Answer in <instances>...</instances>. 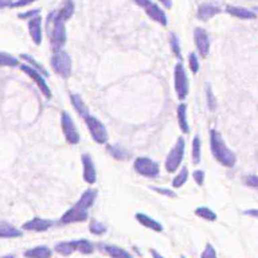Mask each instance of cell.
Returning <instances> with one entry per match:
<instances>
[{
    "label": "cell",
    "instance_id": "5",
    "mask_svg": "<svg viewBox=\"0 0 258 258\" xmlns=\"http://www.w3.org/2000/svg\"><path fill=\"white\" fill-rule=\"evenodd\" d=\"M174 88L178 98L183 101L188 96L190 92V81H188L187 73L182 63H176L175 69H174Z\"/></svg>",
    "mask_w": 258,
    "mask_h": 258
},
{
    "label": "cell",
    "instance_id": "44",
    "mask_svg": "<svg viewBox=\"0 0 258 258\" xmlns=\"http://www.w3.org/2000/svg\"><path fill=\"white\" fill-rule=\"evenodd\" d=\"M132 1H133V3H136V4L139 5V7H141V8H144V9L147 8V7H148L151 3H152L151 0H132Z\"/></svg>",
    "mask_w": 258,
    "mask_h": 258
},
{
    "label": "cell",
    "instance_id": "26",
    "mask_svg": "<svg viewBox=\"0 0 258 258\" xmlns=\"http://www.w3.org/2000/svg\"><path fill=\"white\" fill-rule=\"evenodd\" d=\"M73 242V245H74V249L75 252H78L81 254H85V256H89V254H93L94 253V245H93L92 242L89 240H75V241H71Z\"/></svg>",
    "mask_w": 258,
    "mask_h": 258
},
{
    "label": "cell",
    "instance_id": "29",
    "mask_svg": "<svg viewBox=\"0 0 258 258\" xmlns=\"http://www.w3.org/2000/svg\"><path fill=\"white\" fill-rule=\"evenodd\" d=\"M106 149L116 160H127L129 158V153L123 147H120L117 144H108L106 145Z\"/></svg>",
    "mask_w": 258,
    "mask_h": 258
},
{
    "label": "cell",
    "instance_id": "35",
    "mask_svg": "<svg viewBox=\"0 0 258 258\" xmlns=\"http://www.w3.org/2000/svg\"><path fill=\"white\" fill-rule=\"evenodd\" d=\"M170 43H171V50H172V54H174L176 58L182 57V48H180L179 38H178L176 34H174V32H171Z\"/></svg>",
    "mask_w": 258,
    "mask_h": 258
},
{
    "label": "cell",
    "instance_id": "24",
    "mask_svg": "<svg viewBox=\"0 0 258 258\" xmlns=\"http://www.w3.org/2000/svg\"><path fill=\"white\" fill-rule=\"evenodd\" d=\"M70 102H71V105L74 106V109L77 110V113H78L79 116L83 118V120L88 117L89 116L88 106H86V104L83 102V100L81 98V96H78V94H74V93H71Z\"/></svg>",
    "mask_w": 258,
    "mask_h": 258
},
{
    "label": "cell",
    "instance_id": "6",
    "mask_svg": "<svg viewBox=\"0 0 258 258\" xmlns=\"http://www.w3.org/2000/svg\"><path fill=\"white\" fill-rule=\"evenodd\" d=\"M133 168L139 175L149 178V179L158 178L159 174H160V166L158 163L152 160V159L145 158V156L136 159L135 163H133Z\"/></svg>",
    "mask_w": 258,
    "mask_h": 258
},
{
    "label": "cell",
    "instance_id": "42",
    "mask_svg": "<svg viewBox=\"0 0 258 258\" xmlns=\"http://www.w3.org/2000/svg\"><path fill=\"white\" fill-rule=\"evenodd\" d=\"M40 12L39 8H35V9H30V11H27V12L24 13H19L18 18L20 19H27V20H30V19L35 18V16H38Z\"/></svg>",
    "mask_w": 258,
    "mask_h": 258
},
{
    "label": "cell",
    "instance_id": "22",
    "mask_svg": "<svg viewBox=\"0 0 258 258\" xmlns=\"http://www.w3.org/2000/svg\"><path fill=\"white\" fill-rule=\"evenodd\" d=\"M176 116H178V124L182 133L188 135L190 133V124L187 120V105L186 104H179L178 110H176Z\"/></svg>",
    "mask_w": 258,
    "mask_h": 258
},
{
    "label": "cell",
    "instance_id": "43",
    "mask_svg": "<svg viewBox=\"0 0 258 258\" xmlns=\"http://www.w3.org/2000/svg\"><path fill=\"white\" fill-rule=\"evenodd\" d=\"M35 0H16V1H13L12 4V8H20V7H26V5L31 4V3H34Z\"/></svg>",
    "mask_w": 258,
    "mask_h": 258
},
{
    "label": "cell",
    "instance_id": "16",
    "mask_svg": "<svg viewBox=\"0 0 258 258\" xmlns=\"http://www.w3.org/2000/svg\"><path fill=\"white\" fill-rule=\"evenodd\" d=\"M135 218L137 222L140 223L141 226H144L145 229H149L155 233H162L164 230L163 225L160 222H158L156 219L151 218L149 215L144 214V213H136Z\"/></svg>",
    "mask_w": 258,
    "mask_h": 258
},
{
    "label": "cell",
    "instance_id": "15",
    "mask_svg": "<svg viewBox=\"0 0 258 258\" xmlns=\"http://www.w3.org/2000/svg\"><path fill=\"white\" fill-rule=\"evenodd\" d=\"M98 249L106 256H109L110 258H133L129 252L117 245H112V244H100Z\"/></svg>",
    "mask_w": 258,
    "mask_h": 258
},
{
    "label": "cell",
    "instance_id": "41",
    "mask_svg": "<svg viewBox=\"0 0 258 258\" xmlns=\"http://www.w3.org/2000/svg\"><path fill=\"white\" fill-rule=\"evenodd\" d=\"M207 105L210 108V110H215V106H217V102H215V97L213 94V90H211L210 86H207Z\"/></svg>",
    "mask_w": 258,
    "mask_h": 258
},
{
    "label": "cell",
    "instance_id": "8",
    "mask_svg": "<svg viewBox=\"0 0 258 258\" xmlns=\"http://www.w3.org/2000/svg\"><path fill=\"white\" fill-rule=\"evenodd\" d=\"M61 127L63 136H65V140L71 145H75L79 143V133L77 131L73 118L67 112H62L61 113Z\"/></svg>",
    "mask_w": 258,
    "mask_h": 258
},
{
    "label": "cell",
    "instance_id": "25",
    "mask_svg": "<svg viewBox=\"0 0 258 258\" xmlns=\"http://www.w3.org/2000/svg\"><path fill=\"white\" fill-rule=\"evenodd\" d=\"M55 12H57L58 16L63 22L69 20L73 16V13H74V3H73V0H63V3L61 4L59 9L55 11Z\"/></svg>",
    "mask_w": 258,
    "mask_h": 258
},
{
    "label": "cell",
    "instance_id": "14",
    "mask_svg": "<svg viewBox=\"0 0 258 258\" xmlns=\"http://www.w3.org/2000/svg\"><path fill=\"white\" fill-rule=\"evenodd\" d=\"M28 31H30V36L32 42L39 46L43 39V34H42V18L40 15L35 16L28 20Z\"/></svg>",
    "mask_w": 258,
    "mask_h": 258
},
{
    "label": "cell",
    "instance_id": "28",
    "mask_svg": "<svg viewBox=\"0 0 258 258\" xmlns=\"http://www.w3.org/2000/svg\"><path fill=\"white\" fill-rule=\"evenodd\" d=\"M191 158L194 164H199L202 159V141L199 136H194L193 145H191Z\"/></svg>",
    "mask_w": 258,
    "mask_h": 258
},
{
    "label": "cell",
    "instance_id": "30",
    "mask_svg": "<svg viewBox=\"0 0 258 258\" xmlns=\"http://www.w3.org/2000/svg\"><path fill=\"white\" fill-rule=\"evenodd\" d=\"M188 180V168L187 167H182L179 168V172L176 174V176L172 180V187L180 188L183 187L184 184L187 183Z\"/></svg>",
    "mask_w": 258,
    "mask_h": 258
},
{
    "label": "cell",
    "instance_id": "21",
    "mask_svg": "<svg viewBox=\"0 0 258 258\" xmlns=\"http://www.w3.org/2000/svg\"><path fill=\"white\" fill-rule=\"evenodd\" d=\"M23 236L22 230L16 229L13 225L8 222H0V238L8 240V238H19Z\"/></svg>",
    "mask_w": 258,
    "mask_h": 258
},
{
    "label": "cell",
    "instance_id": "37",
    "mask_svg": "<svg viewBox=\"0 0 258 258\" xmlns=\"http://www.w3.org/2000/svg\"><path fill=\"white\" fill-rule=\"evenodd\" d=\"M201 258H217V252H215L214 246L211 244H206V248L202 252Z\"/></svg>",
    "mask_w": 258,
    "mask_h": 258
},
{
    "label": "cell",
    "instance_id": "12",
    "mask_svg": "<svg viewBox=\"0 0 258 258\" xmlns=\"http://www.w3.org/2000/svg\"><path fill=\"white\" fill-rule=\"evenodd\" d=\"M81 162H82V178L88 184H94L97 180V170L93 162L92 156L89 153H82L81 156Z\"/></svg>",
    "mask_w": 258,
    "mask_h": 258
},
{
    "label": "cell",
    "instance_id": "32",
    "mask_svg": "<svg viewBox=\"0 0 258 258\" xmlns=\"http://www.w3.org/2000/svg\"><path fill=\"white\" fill-rule=\"evenodd\" d=\"M0 66H5V67H16V66H20V62H19L18 58L12 57L11 54L0 51Z\"/></svg>",
    "mask_w": 258,
    "mask_h": 258
},
{
    "label": "cell",
    "instance_id": "36",
    "mask_svg": "<svg viewBox=\"0 0 258 258\" xmlns=\"http://www.w3.org/2000/svg\"><path fill=\"white\" fill-rule=\"evenodd\" d=\"M188 66L194 74H197L199 71V59H198V55L195 53H190V55H188Z\"/></svg>",
    "mask_w": 258,
    "mask_h": 258
},
{
    "label": "cell",
    "instance_id": "18",
    "mask_svg": "<svg viewBox=\"0 0 258 258\" xmlns=\"http://www.w3.org/2000/svg\"><path fill=\"white\" fill-rule=\"evenodd\" d=\"M221 12V8L218 5L210 4V3H205V4L199 5V8L197 11V18L202 22H207L211 18H214L215 15H218Z\"/></svg>",
    "mask_w": 258,
    "mask_h": 258
},
{
    "label": "cell",
    "instance_id": "11",
    "mask_svg": "<svg viewBox=\"0 0 258 258\" xmlns=\"http://www.w3.org/2000/svg\"><path fill=\"white\" fill-rule=\"evenodd\" d=\"M89 214L86 210H82L79 209L78 206H73L69 210L66 211L65 214L62 215L61 219H59V223L61 225H71V223H81L85 222L88 219Z\"/></svg>",
    "mask_w": 258,
    "mask_h": 258
},
{
    "label": "cell",
    "instance_id": "38",
    "mask_svg": "<svg viewBox=\"0 0 258 258\" xmlns=\"http://www.w3.org/2000/svg\"><path fill=\"white\" fill-rule=\"evenodd\" d=\"M193 178H194V180H195V183H197L198 186H203V183H205V178H206L205 171H202V170L194 171Z\"/></svg>",
    "mask_w": 258,
    "mask_h": 258
},
{
    "label": "cell",
    "instance_id": "46",
    "mask_svg": "<svg viewBox=\"0 0 258 258\" xmlns=\"http://www.w3.org/2000/svg\"><path fill=\"white\" fill-rule=\"evenodd\" d=\"M244 214L249 215V217H253V218H258V209H250V210H245Z\"/></svg>",
    "mask_w": 258,
    "mask_h": 258
},
{
    "label": "cell",
    "instance_id": "3",
    "mask_svg": "<svg viewBox=\"0 0 258 258\" xmlns=\"http://www.w3.org/2000/svg\"><path fill=\"white\" fill-rule=\"evenodd\" d=\"M184 151H186V140H184L183 137H179L176 140L175 145L171 148L170 153L167 155L166 163H164L167 172L174 174V172H176L182 167V162H183L184 158Z\"/></svg>",
    "mask_w": 258,
    "mask_h": 258
},
{
    "label": "cell",
    "instance_id": "2",
    "mask_svg": "<svg viewBox=\"0 0 258 258\" xmlns=\"http://www.w3.org/2000/svg\"><path fill=\"white\" fill-rule=\"evenodd\" d=\"M46 30H47L50 43L54 53L62 50L66 43V27L65 22L57 15V12H51L46 19Z\"/></svg>",
    "mask_w": 258,
    "mask_h": 258
},
{
    "label": "cell",
    "instance_id": "47",
    "mask_svg": "<svg viewBox=\"0 0 258 258\" xmlns=\"http://www.w3.org/2000/svg\"><path fill=\"white\" fill-rule=\"evenodd\" d=\"M159 1H160L167 9L172 8V0H159Z\"/></svg>",
    "mask_w": 258,
    "mask_h": 258
},
{
    "label": "cell",
    "instance_id": "31",
    "mask_svg": "<svg viewBox=\"0 0 258 258\" xmlns=\"http://www.w3.org/2000/svg\"><path fill=\"white\" fill-rule=\"evenodd\" d=\"M195 215H198L199 218L205 219V221H209V222H215L217 218H218L214 211L209 209V207H205V206L198 207L197 210H195Z\"/></svg>",
    "mask_w": 258,
    "mask_h": 258
},
{
    "label": "cell",
    "instance_id": "13",
    "mask_svg": "<svg viewBox=\"0 0 258 258\" xmlns=\"http://www.w3.org/2000/svg\"><path fill=\"white\" fill-rule=\"evenodd\" d=\"M54 225V222L51 219H44L39 218V217H35V218H31L30 221L23 223L22 229L26 230V232H35V233H43L47 232L48 229L51 228Z\"/></svg>",
    "mask_w": 258,
    "mask_h": 258
},
{
    "label": "cell",
    "instance_id": "50",
    "mask_svg": "<svg viewBox=\"0 0 258 258\" xmlns=\"http://www.w3.org/2000/svg\"><path fill=\"white\" fill-rule=\"evenodd\" d=\"M180 258H186V257H184V256H182V257H180Z\"/></svg>",
    "mask_w": 258,
    "mask_h": 258
},
{
    "label": "cell",
    "instance_id": "19",
    "mask_svg": "<svg viewBox=\"0 0 258 258\" xmlns=\"http://www.w3.org/2000/svg\"><path fill=\"white\" fill-rule=\"evenodd\" d=\"M226 12L230 13L234 18L242 19V20H253V19L257 18L256 12L248 8H244V7H238V5H228Z\"/></svg>",
    "mask_w": 258,
    "mask_h": 258
},
{
    "label": "cell",
    "instance_id": "9",
    "mask_svg": "<svg viewBox=\"0 0 258 258\" xmlns=\"http://www.w3.org/2000/svg\"><path fill=\"white\" fill-rule=\"evenodd\" d=\"M19 67H20V70H22L24 74L28 75V77L36 83V86H38V89L40 90V93L43 94V97H46L47 100H50L51 96H53V93H51V90L48 88V85L47 82H46V79H44L43 74H40L39 71L32 69V67H31L30 65H27V63H22Z\"/></svg>",
    "mask_w": 258,
    "mask_h": 258
},
{
    "label": "cell",
    "instance_id": "27",
    "mask_svg": "<svg viewBox=\"0 0 258 258\" xmlns=\"http://www.w3.org/2000/svg\"><path fill=\"white\" fill-rule=\"evenodd\" d=\"M54 250L62 257H69V256H71L75 252L74 245H73L71 241H62V242L55 245Z\"/></svg>",
    "mask_w": 258,
    "mask_h": 258
},
{
    "label": "cell",
    "instance_id": "39",
    "mask_svg": "<svg viewBox=\"0 0 258 258\" xmlns=\"http://www.w3.org/2000/svg\"><path fill=\"white\" fill-rule=\"evenodd\" d=\"M153 191H156L160 195H164V197L168 198H176V194L171 190V188H164V187H152Z\"/></svg>",
    "mask_w": 258,
    "mask_h": 258
},
{
    "label": "cell",
    "instance_id": "48",
    "mask_svg": "<svg viewBox=\"0 0 258 258\" xmlns=\"http://www.w3.org/2000/svg\"><path fill=\"white\" fill-rule=\"evenodd\" d=\"M149 253H151V256H152V258H164V256H162V254L159 253L158 250L151 249L149 250Z\"/></svg>",
    "mask_w": 258,
    "mask_h": 258
},
{
    "label": "cell",
    "instance_id": "7",
    "mask_svg": "<svg viewBox=\"0 0 258 258\" xmlns=\"http://www.w3.org/2000/svg\"><path fill=\"white\" fill-rule=\"evenodd\" d=\"M85 123L89 129V133L92 136V139L96 141L97 144H106L108 143V131L104 124L101 123L100 120L92 114H89L88 117L85 118Z\"/></svg>",
    "mask_w": 258,
    "mask_h": 258
},
{
    "label": "cell",
    "instance_id": "49",
    "mask_svg": "<svg viewBox=\"0 0 258 258\" xmlns=\"http://www.w3.org/2000/svg\"><path fill=\"white\" fill-rule=\"evenodd\" d=\"M0 258H15V254H7V256H3Z\"/></svg>",
    "mask_w": 258,
    "mask_h": 258
},
{
    "label": "cell",
    "instance_id": "23",
    "mask_svg": "<svg viewBox=\"0 0 258 258\" xmlns=\"http://www.w3.org/2000/svg\"><path fill=\"white\" fill-rule=\"evenodd\" d=\"M51 256H53V250L48 246H35L24 252L26 258H51Z\"/></svg>",
    "mask_w": 258,
    "mask_h": 258
},
{
    "label": "cell",
    "instance_id": "33",
    "mask_svg": "<svg viewBox=\"0 0 258 258\" xmlns=\"http://www.w3.org/2000/svg\"><path fill=\"white\" fill-rule=\"evenodd\" d=\"M20 58H22L23 61L28 62V65H30L32 69H35V70L39 71L40 74H43V77H48V73L46 71V69H44L43 66L40 65L39 62L36 61V59H34V58L31 57V55H28V54H22Z\"/></svg>",
    "mask_w": 258,
    "mask_h": 258
},
{
    "label": "cell",
    "instance_id": "1",
    "mask_svg": "<svg viewBox=\"0 0 258 258\" xmlns=\"http://www.w3.org/2000/svg\"><path fill=\"white\" fill-rule=\"evenodd\" d=\"M210 148L213 156H214L215 160L219 164L228 167V168H232V167L236 166V153L229 148L226 143L223 141L222 135L218 131H215V129H211L210 131Z\"/></svg>",
    "mask_w": 258,
    "mask_h": 258
},
{
    "label": "cell",
    "instance_id": "4",
    "mask_svg": "<svg viewBox=\"0 0 258 258\" xmlns=\"http://www.w3.org/2000/svg\"><path fill=\"white\" fill-rule=\"evenodd\" d=\"M51 67H53L55 74H58L62 78H69L71 75V71H73L71 57L63 50L55 51L51 57Z\"/></svg>",
    "mask_w": 258,
    "mask_h": 258
},
{
    "label": "cell",
    "instance_id": "34",
    "mask_svg": "<svg viewBox=\"0 0 258 258\" xmlns=\"http://www.w3.org/2000/svg\"><path fill=\"white\" fill-rule=\"evenodd\" d=\"M89 232L92 233L93 236H104L106 232H108V228H106L104 223L98 222L96 219H93L89 223Z\"/></svg>",
    "mask_w": 258,
    "mask_h": 258
},
{
    "label": "cell",
    "instance_id": "10",
    "mask_svg": "<svg viewBox=\"0 0 258 258\" xmlns=\"http://www.w3.org/2000/svg\"><path fill=\"white\" fill-rule=\"evenodd\" d=\"M194 40H195V46L199 55L202 58L209 57L210 54V36L207 34V31L205 28L197 27L194 30Z\"/></svg>",
    "mask_w": 258,
    "mask_h": 258
},
{
    "label": "cell",
    "instance_id": "40",
    "mask_svg": "<svg viewBox=\"0 0 258 258\" xmlns=\"http://www.w3.org/2000/svg\"><path fill=\"white\" fill-rule=\"evenodd\" d=\"M244 183L253 188H258V175L244 176Z\"/></svg>",
    "mask_w": 258,
    "mask_h": 258
},
{
    "label": "cell",
    "instance_id": "17",
    "mask_svg": "<svg viewBox=\"0 0 258 258\" xmlns=\"http://www.w3.org/2000/svg\"><path fill=\"white\" fill-rule=\"evenodd\" d=\"M145 13L148 15V18H151L153 22L159 23L162 26H167L168 24V18H167L166 12L163 11L162 7H159L158 4L155 3H151V4L145 8Z\"/></svg>",
    "mask_w": 258,
    "mask_h": 258
},
{
    "label": "cell",
    "instance_id": "45",
    "mask_svg": "<svg viewBox=\"0 0 258 258\" xmlns=\"http://www.w3.org/2000/svg\"><path fill=\"white\" fill-rule=\"evenodd\" d=\"M12 4H13V0H0V9L12 7Z\"/></svg>",
    "mask_w": 258,
    "mask_h": 258
},
{
    "label": "cell",
    "instance_id": "20",
    "mask_svg": "<svg viewBox=\"0 0 258 258\" xmlns=\"http://www.w3.org/2000/svg\"><path fill=\"white\" fill-rule=\"evenodd\" d=\"M97 198V191L96 190H93V188H89L86 190L85 193L81 195V198L78 199V202L75 203V206H78L79 209H82V210H86L88 211L93 205H94V201H96Z\"/></svg>",
    "mask_w": 258,
    "mask_h": 258
}]
</instances>
